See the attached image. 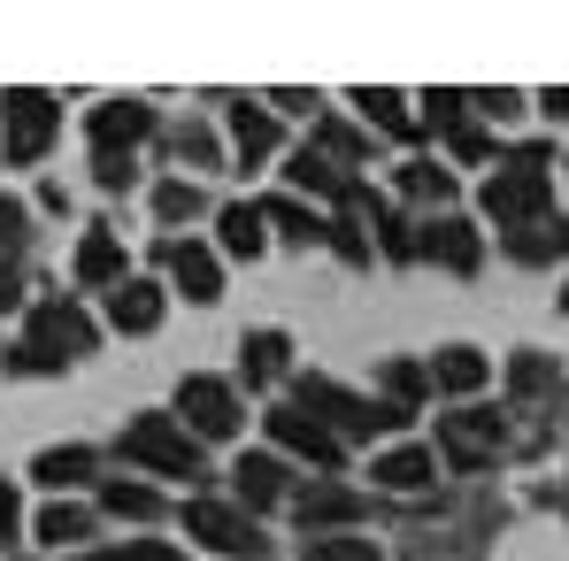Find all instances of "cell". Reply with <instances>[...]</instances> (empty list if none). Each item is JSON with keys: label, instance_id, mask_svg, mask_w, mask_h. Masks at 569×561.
<instances>
[{"label": "cell", "instance_id": "1", "mask_svg": "<svg viewBox=\"0 0 569 561\" xmlns=\"http://www.w3.org/2000/svg\"><path fill=\"white\" fill-rule=\"evenodd\" d=\"M300 415H316L331 439H370V431L408 423V408H392V400H355V392H339L331 377H308V384H300Z\"/></svg>", "mask_w": 569, "mask_h": 561}, {"label": "cell", "instance_id": "2", "mask_svg": "<svg viewBox=\"0 0 569 561\" xmlns=\"http://www.w3.org/2000/svg\"><path fill=\"white\" fill-rule=\"evenodd\" d=\"M539 208H547V147H523L508 170H492L485 216H492V223H531Z\"/></svg>", "mask_w": 569, "mask_h": 561}, {"label": "cell", "instance_id": "3", "mask_svg": "<svg viewBox=\"0 0 569 561\" xmlns=\"http://www.w3.org/2000/svg\"><path fill=\"white\" fill-rule=\"evenodd\" d=\"M93 154H100V186H123L131 170H123V154L154 131V108H139V100H108V108H93Z\"/></svg>", "mask_w": 569, "mask_h": 561}, {"label": "cell", "instance_id": "4", "mask_svg": "<svg viewBox=\"0 0 569 561\" xmlns=\"http://www.w3.org/2000/svg\"><path fill=\"white\" fill-rule=\"evenodd\" d=\"M93 347V323L78 315V308H62V300H47V308H31V347H23V362L31 370H54V362H78Z\"/></svg>", "mask_w": 569, "mask_h": 561}, {"label": "cell", "instance_id": "5", "mask_svg": "<svg viewBox=\"0 0 569 561\" xmlns=\"http://www.w3.org/2000/svg\"><path fill=\"white\" fill-rule=\"evenodd\" d=\"M123 454L147 462V469H162V477H192V469H200V447H192L170 415H139V423H123Z\"/></svg>", "mask_w": 569, "mask_h": 561}, {"label": "cell", "instance_id": "6", "mask_svg": "<svg viewBox=\"0 0 569 561\" xmlns=\"http://www.w3.org/2000/svg\"><path fill=\"white\" fill-rule=\"evenodd\" d=\"M0 139H8V162H39L47 154V139H54V123H62V108L47 93H0Z\"/></svg>", "mask_w": 569, "mask_h": 561}, {"label": "cell", "instance_id": "7", "mask_svg": "<svg viewBox=\"0 0 569 561\" xmlns=\"http://www.w3.org/2000/svg\"><path fill=\"white\" fill-rule=\"evenodd\" d=\"M186 531L200 539V547L231 554V561H262V531H254V515H239V508H223V500H192Z\"/></svg>", "mask_w": 569, "mask_h": 561}, {"label": "cell", "instance_id": "8", "mask_svg": "<svg viewBox=\"0 0 569 561\" xmlns=\"http://www.w3.org/2000/svg\"><path fill=\"white\" fill-rule=\"evenodd\" d=\"M178 415H186L200 439H231L239 431V392L223 377H186L178 384Z\"/></svg>", "mask_w": 569, "mask_h": 561}, {"label": "cell", "instance_id": "9", "mask_svg": "<svg viewBox=\"0 0 569 561\" xmlns=\"http://www.w3.org/2000/svg\"><path fill=\"white\" fill-rule=\"evenodd\" d=\"M439 447H447V462L477 469V462L500 454V423H492V415H447V423H439Z\"/></svg>", "mask_w": 569, "mask_h": 561}, {"label": "cell", "instance_id": "10", "mask_svg": "<svg viewBox=\"0 0 569 561\" xmlns=\"http://www.w3.org/2000/svg\"><path fill=\"white\" fill-rule=\"evenodd\" d=\"M270 439H278L284 454H308V462H339V439L316 423V415H300V408H278L270 415Z\"/></svg>", "mask_w": 569, "mask_h": 561}, {"label": "cell", "instance_id": "11", "mask_svg": "<svg viewBox=\"0 0 569 561\" xmlns=\"http://www.w3.org/2000/svg\"><path fill=\"white\" fill-rule=\"evenodd\" d=\"M362 515V500L347 492V484H308L300 492V523H308V539H331V523H355Z\"/></svg>", "mask_w": 569, "mask_h": 561}, {"label": "cell", "instance_id": "12", "mask_svg": "<svg viewBox=\"0 0 569 561\" xmlns=\"http://www.w3.org/2000/svg\"><path fill=\"white\" fill-rule=\"evenodd\" d=\"M162 262H170V278L186 284V300H216V292H223V278H216V254H208V247H192V239H178Z\"/></svg>", "mask_w": 569, "mask_h": 561}, {"label": "cell", "instance_id": "13", "mask_svg": "<svg viewBox=\"0 0 569 561\" xmlns=\"http://www.w3.org/2000/svg\"><path fill=\"white\" fill-rule=\"evenodd\" d=\"M370 477L385 492H416V484H431V447H392V454L370 462Z\"/></svg>", "mask_w": 569, "mask_h": 561}, {"label": "cell", "instance_id": "14", "mask_svg": "<svg viewBox=\"0 0 569 561\" xmlns=\"http://www.w3.org/2000/svg\"><path fill=\"white\" fill-rule=\"evenodd\" d=\"M108 323H116V331H154V323H162V292H154V284H116Z\"/></svg>", "mask_w": 569, "mask_h": 561}, {"label": "cell", "instance_id": "15", "mask_svg": "<svg viewBox=\"0 0 569 561\" xmlns=\"http://www.w3.org/2000/svg\"><path fill=\"white\" fill-rule=\"evenodd\" d=\"M231 147H239L247 162H262V154L278 147V123H270V108H231Z\"/></svg>", "mask_w": 569, "mask_h": 561}, {"label": "cell", "instance_id": "16", "mask_svg": "<svg viewBox=\"0 0 569 561\" xmlns=\"http://www.w3.org/2000/svg\"><path fill=\"white\" fill-rule=\"evenodd\" d=\"M39 539H47V547H86V539H93V515L70 508V500H54V508H39Z\"/></svg>", "mask_w": 569, "mask_h": 561}, {"label": "cell", "instance_id": "17", "mask_svg": "<svg viewBox=\"0 0 569 561\" xmlns=\"http://www.w3.org/2000/svg\"><path fill=\"white\" fill-rule=\"evenodd\" d=\"M231 477H239V500H247V508H270V500L284 492V469L270 462V454H247Z\"/></svg>", "mask_w": 569, "mask_h": 561}, {"label": "cell", "instance_id": "18", "mask_svg": "<svg viewBox=\"0 0 569 561\" xmlns=\"http://www.w3.org/2000/svg\"><path fill=\"white\" fill-rule=\"evenodd\" d=\"M423 247H431L447 270H477V231H470V223H455V216H447V223H431V239H423Z\"/></svg>", "mask_w": 569, "mask_h": 561}, {"label": "cell", "instance_id": "19", "mask_svg": "<svg viewBox=\"0 0 569 561\" xmlns=\"http://www.w3.org/2000/svg\"><path fill=\"white\" fill-rule=\"evenodd\" d=\"M485 354H470V347H447V354H439V362H431V384H447V392H477V384H485Z\"/></svg>", "mask_w": 569, "mask_h": 561}, {"label": "cell", "instance_id": "20", "mask_svg": "<svg viewBox=\"0 0 569 561\" xmlns=\"http://www.w3.org/2000/svg\"><path fill=\"white\" fill-rule=\"evenodd\" d=\"M78 278H86V284H116V278H123V247H116L108 231H93V239L78 247Z\"/></svg>", "mask_w": 569, "mask_h": 561}, {"label": "cell", "instance_id": "21", "mask_svg": "<svg viewBox=\"0 0 569 561\" xmlns=\"http://www.w3.org/2000/svg\"><path fill=\"white\" fill-rule=\"evenodd\" d=\"M86 469H93V447H47V454L31 462V477H39V484H78Z\"/></svg>", "mask_w": 569, "mask_h": 561}, {"label": "cell", "instance_id": "22", "mask_svg": "<svg viewBox=\"0 0 569 561\" xmlns=\"http://www.w3.org/2000/svg\"><path fill=\"white\" fill-rule=\"evenodd\" d=\"M355 108H362L378 131H392V139H408V131H416V116H408V100H400V93H355Z\"/></svg>", "mask_w": 569, "mask_h": 561}, {"label": "cell", "instance_id": "23", "mask_svg": "<svg viewBox=\"0 0 569 561\" xmlns=\"http://www.w3.org/2000/svg\"><path fill=\"white\" fill-rule=\"evenodd\" d=\"M223 247L254 262V254H262V216H254V208H223Z\"/></svg>", "mask_w": 569, "mask_h": 561}, {"label": "cell", "instance_id": "24", "mask_svg": "<svg viewBox=\"0 0 569 561\" xmlns=\"http://www.w3.org/2000/svg\"><path fill=\"white\" fill-rule=\"evenodd\" d=\"M300 561H385V554L370 547V539H347V531H339V539H308Z\"/></svg>", "mask_w": 569, "mask_h": 561}, {"label": "cell", "instance_id": "25", "mask_svg": "<svg viewBox=\"0 0 569 561\" xmlns=\"http://www.w3.org/2000/svg\"><path fill=\"white\" fill-rule=\"evenodd\" d=\"M100 508H108V515L147 523V515H154V492H147V484H108V492H100Z\"/></svg>", "mask_w": 569, "mask_h": 561}, {"label": "cell", "instance_id": "26", "mask_svg": "<svg viewBox=\"0 0 569 561\" xmlns=\"http://www.w3.org/2000/svg\"><path fill=\"white\" fill-rule=\"evenodd\" d=\"M292 186H308V192H347V178H339L323 154H292Z\"/></svg>", "mask_w": 569, "mask_h": 561}, {"label": "cell", "instance_id": "27", "mask_svg": "<svg viewBox=\"0 0 569 561\" xmlns=\"http://www.w3.org/2000/svg\"><path fill=\"white\" fill-rule=\"evenodd\" d=\"M284 370V339L278 331H254L247 339V377H278Z\"/></svg>", "mask_w": 569, "mask_h": 561}, {"label": "cell", "instance_id": "28", "mask_svg": "<svg viewBox=\"0 0 569 561\" xmlns=\"http://www.w3.org/2000/svg\"><path fill=\"white\" fill-rule=\"evenodd\" d=\"M516 254H523V262H547V254H569V223H555V231H531V239H516Z\"/></svg>", "mask_w": 569, "mask_h": 561}, {"label": "cell", "instance_id": "29", "mask_svg": "<svg viewBox=\"0 0 569 561\" xmlns=\"http://www.w3.org/2000/svg\"><path fill=\"white\" fill-rule=\"evenodd\" d=\"M154 208H162L170 223H186V216H200V192H192V186H162V192H154Z\"/></svg>", "mask_w": 569, "mask_h": 561}, {"label": "cell", "instance_id": "30", "mask_svg": "<svg viewBox=\"0 0 569 561\" xmlns=\"http://www.w3.org/2000/svg\"><path fill=\"white\" fill-rule=\"evenodd\" d=\"M385 384H392V408H408V400L423 392V370H416V362H392V370H385Z\"/></svg>", "mask_w": 569, "mask_h": 561}, {"label": "cell", "instance_id": "31", "mask_svg": "<svg viewBox=\"0 0 569 561\" xmlns=\"http://www.w3.org/2000/svg\"><path fill=\"white\" fill-rule=\"evenodd\" d=\"M270 216H278L284 231H300V239H316V231H323V223H316V216H308L300 200H270Z\"/></svg>", "mask_w": 569, "mask_h": 561}, {"label": "cell", "instance_id": "32", "mask_svg": "<svg viewBox=\"0 0 569 561\" xmlns=\"http://www.w3.org/2000/svg\"><path fill=\"white\" fill-rule=\"evenodd\" d=\"M408 192H431V200H447V192H455V178H447V170H408Z\"/></svg>", "mask_w": 569, "mask_h": 561}, {"label": "cell", "instance_id": "33", "mask_svg": "<svg viewBox=\"0 0 569 561\" xmlns=\"http://www.w3.org/2000/svg\"><path fill=\"white\" fill-rule=\"evenodd\" d=\"M16 239H23V200L0 192V247H16Z\"/></svg>", "mask_w": 569, "mask_h": 561}, {"label": "cell", "instance_id": "34", "mask_svg": "<svg viewBox=\"0 0 569 561\" xmlns=\"http://www.w3.org/2000/svg\"><path fill=\"white\" fill-rule=\"evenodd\" d=\"M86 561H178L170 547H123V554H86Z\"/></svg>", "mask_w": 569, "mask_h": 561}, {"label": "cell", "instance_id": "35", "mask_svg": "<svg viewBox=\"0 0 569 561\" xmlns=\"http://www.w3.org/2000/svg\"><path fill=\"white\" fill-rule=\"evenodd\" d=\"M455 154H462V162H485V131L462 123V131H455Z\"/></svg>", "mask_w": 569, "mask_h": 561}, {"label": "cell", "instance_id": "36", "mask_svg": "<svg viewBox=\"0 0 569 561\" xmlns=\"http://www.w3.org/2000/svg\"><path fill=\"white\" fill-rule=\"evenodd\" d=\"M516 384H523V392H539V384H547V362H531V354H523V362H516Z\"/></svg>", "mask_w": 569, "mask_h": 561}, {"label": "cell", "instance_id": "37", "mask_svg": "<svg viewBox=\"0 0 569 561\" xmlns=\"http://www.w3.org/2000/svg\"><path fill=\"white\" fill-rule=\"evenodd\" d=\"M8 531H16V492L0 484V547H8Z\"/></svg>", "mask_w": 569, "mask_h": 561}, {"label": "cell", "instance_id": "38", "mask_svg": "<svg viewBox=\"0 0 569 561\" xmlns=\"http://www.w3.org/2000/svg\"><path fill=\"white\" fill-rule=\"evenodd\" d=\"M547 108H555V116H569V86H562V93H547Z\"/></svg>", "mask_w": 569, "mask_h": 561}, {"label": "cell", "instance_id": "39", "mask_svg": "<svg viewBox=\"0 0 569 561\" xmlns=\"http://www.w3.org/2000/svg\"><path fill=\"white\" fill-rule=\"evenodd\" d=\"M562 308H569V292H562Z\"/></svg>", "mask_w": 569, "mask_h": 561}]
</instances>
